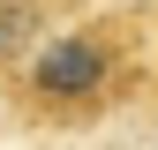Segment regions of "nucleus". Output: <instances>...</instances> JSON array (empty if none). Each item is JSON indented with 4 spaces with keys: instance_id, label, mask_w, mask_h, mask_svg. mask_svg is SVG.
<instances>
[{
    "instance_id": "1",
    "label": "nucleus",
    "mask_w": 158,
    "mask_h": 150,
    "mask_svg": "<svg viewBox=\"0 0 158 150\" xmlns=\"http://www.w3.org/2000/svg\"><path fill=\"white\" fill-rule=\"evenodd\" d=\"M121 38H128L121 15H98V23H75V30H45L30 45V60L8 75L15 112L30 128H90L121 98V68H128Z\"/></svg>"
},
{
    "instance_id": "2",
    "label": "nucleus",
    "mask_w": 158,
    "mask_h": 150,
    "mask_svg": "<svg viewBox=\"0 0 158 150\" xmlns=\"http://www.w3.org/2000/svg\"><path fill=\"white\" fill-rule=\"evenodd\" d=\"M45 30H53V8H45V0H0V75L23 68Z\"/></svg>"
}]
</instances>
